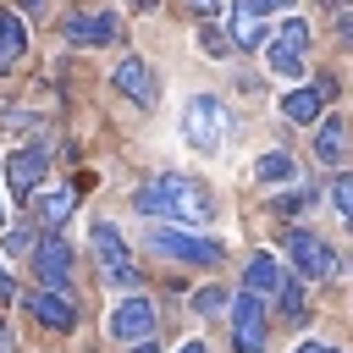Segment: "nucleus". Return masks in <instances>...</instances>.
Here are the masks:
<instances>
[{"instance_id": "4be33fe9", "label": "nucleus", "mask_w": 353, "mask_h": 353, "mask_svg": "<svg viewBox=\"0 0 353 353\" xmlns=\"http://www.w3.org/2000/svg\"><path fill=\"white\" fill-rule=\"evenodd\" d=\"M199 44H204V55H210V61H221V55H232V33H221V28H210V22L199 28Z\"/></svg>"}, {"instance_id": "2f4dec72", "label": "nucleus", "mask_w": 353, "mask_h": 353, "mask_svg": "<svg viewBox=\"0 0 353 353\" xmlns=\"http://www.w3.org/2000/svg\"><path fill=\"white\" fill-rule=\"evenodd\" d=\"M176 353H210V347H204V342H182Z\"/></svg>"}, {"instance_id": "f257e3e1", "label": "nucleus", "mask_w": 353, "mask_h": 353, "mask_svg": "<svg viewBox=\"0 0 353 353\" xmlns=\"http://www.w3.org/2000/svg\"><path fill=\"white\" fill-rule=\"evenodd\" d=\"M132 210L165 215V221H182V226H210L215 221V193L199 176H154L149 188L132 193Z\"/></svg>"}, {"instance_id": "5701e85b", "label": "nucleus", "mask_w": 353, "mask_h": 353, "mask_svg": "<svg viewBox=\"0 0 353 353\" xmlns=\"http://www.w3.org/2000/svg\"><path fill=\"white\" fill-rule=\"evenodd\" d=\"M215 309H226V292L221 287H199L193 292V314H215Z\"/></svg>"}, {"instance_id": "20e7f679", "label": "nucleus", "mask_w": 353, "mask_h": 353, "mask_svg": "<svg viewBox=\"0 0 353 353\" xmlns=\"http://www.w3.org/2000/svg\"><path fill=\"white\" fill-rule=\"evenodd\" d=\"M303 50H309V22L287 17L276 28V39H265V66L276 77H303Z\"/></svg>"}, {"instance_id": "72a5a7b5", "label": "nucleus", "mask_w": 353, "mask_h": 353, "mask_svg": "<svg viewBox=\"0 0 353 353\" xmlns=\"http://www.w3.org/2000/svg\"><path fill=\"white\" fill-rule=\"evenodd\" d=\"M22 6H28V11H44V0H22Z\"/></svg>"}, {"instance_id": "2eb2a0df", "label": "nucleus", "mask_w": 353, "mask_h": 353, "mask_svg": "<svg viewBox=\"0 0 353 353\" xmlns=\"http://www.w3.org/2000/svg\"><path fill=\"white\" fill-rule=\"evenodd\" d=\"M281 281H287V276H281V259H276V254H254V259H248V270H243V287H248V292H259V298H276V292H281Z\"/></svg>"}, {"instance_id": "473e14b6", "label": "nucleus", "mask_w": 353, "mask_h": 353, "mask_svg": "<svg viewBox=\"0 0 353 353\" xmlns=\"http://www.w3.org/2000/svg\"><path fill=\"white\" fill-rule=\"evenodd\" d=\"M132 6H138V11H154V0H132Z\"/></svg>"}, {"instance_id": "7c9ffc66", "label": "nucleus", "mask_w": 353, "mask_h": 353, "mask_svg": "<svg viewBox=\"0 0 353 353\" xmlns=\"http://www.w3.org/2000/svg\"><path fill=\"white\" fill-rule=\"evenodd\" d=\"M127 353H160V347H154V342H132Z\"/></svg>"}, {"instance_id": "dca6fc26", "label": "nucleus", "mask_w": 353, "mask_h": 353, "mask_svg": "<svg viewBox=\"0 0 353 353\" xmlns=\"http://www.w3.org/2000/svg\"><path fill=\"white\" fill-rule=\"evenodd\" d=\"M320 110H325V94H320V88H292V94H281V116H287V121H303V127H309Z\"/></svg>"}, {"instance_id": "f704fd0d", "label": "nucleus", "mask_w": 353, "mask_h": 353, "mask_svg": "<svg viewBox=\"0 0 353 353\" xmlns=\"http://www.w3.org/2000/svg\"><path fill=\"white\" fill-rule=\"evenodd\" d=\"M0 226H6V199H0Z\"/></svg>"}, {"instance_id": "cd10ccee", "label": "nucleus", "mask_w": 353, "mask_h": 353, "mask_svg": "<svg viewBox=\"0 0 353 353\" xmlns=\"http://www.w3.org/2000/svg\"><path fill=\"white\" fill-rule=\"evenodd\" d=\"M188 6H193V11H199V17H210V11H221V6H226V0H188Z\"/></svg>"}, {"instance_id": "f3484780", "label": "nucleus", "mask_w": 353, "mask_h": 353, "mask_svg": "<svg viewBox=\"0 0 353 353\" xmlns=\"http://www.w3.org/2000/svg\"><path fill=\"white\" fill-rule=\"evenodd\" d=\"M22 50H28V28H22V17L0 11V72H6V66H17V61H22Z\"/></svg>"}, {"instance_id": "1a4fd4ad", "label": "nucleus", "mask_w": 353, "mask_h": 353, "mask_svg": "<svg viewBox=\"0 0 353 353\" xmlns=\"http://www.w3.org/2000/svg\"><path fill=\"white\" fill-rule=\"evenodd\" d=\"M281 6H292V0H232V44H259L265 39V17L270 11H281Z\"/></svg>"}, {"instance_id": "9b49d317", "label": "nucleus", "mask_w": 353, "mask_h": 353, "mask_svg": "<svg viewBox=\"0 0 353 353\" xmlns=\"http://www.w3.org/2000/svg\"><path fill=\"white\" fill-rule=\"evenodd\" d=\"M22 303H28V314H33L39 325H50V331H72V325H77V309H72L66 292L39 287V292H22Z\"/></svg>"}, {"instance_id": "a211bd4d", "label": "nucleus", "mask_w": 353, "mask_h": 353, "mask_svg": "<svg viewBox=\"0 0 353 353\" xmlns=\"http://www.w3.org/2000/svg\"><path fill=\"white\" fill-rule=\"evenodd\" d=\"M342 149H347V138H342V116H325V121H320V132H314V160L336 165V160H342Z\"/></svg>"}, {"instance_id": "a878e982", "label": "nucleus", "mask_w": 353, "mask_h": 353, "mask_svg": "<svg viewBox=\"0 0 353 353\" xmlns=\"http://www.w3.org/2000/svg\"><path fill=\"white\" fill-rule=\"evenodd\" d=\"M331 199H336V210L353 221V176H336V182H331Z\"/></svg>"}, {"instance_id": "c756f323", "label": "nucleus", "mask_w": 353, "mask_h": 353, "mask_svg": "<svg viewBox=\"0 0 353 353\" xmlns=\"http://www.w3.org/2000/svg\"><path fill=\"white\" fill-rule=\"evenodd\" d=\"M298 353H336V347H325V342H303Z\"/></svg>"}, {"instance_id": "39448f33", "label": "nucleus", "mask_w": 353, "mask_h": 353, "mask_svg": "<svg viewBox=\"0 0 353 353\" xmlns=\"http://www.w3.org/2000/svg\"><path fill=\"white\" fill-rule=\"evenodd\" d=\"M232 342H237V353H265V342H270L265 298H259V292H248V287L232 298Z\"/></svg>"}, {"instance_id": "aec40b11", "label": "nucleus", "mask_w": 353, "mask_h": 353, "mask_svg": "<svg viewBox=\"0 0 353 353\" xmlns=\"http://www.w3.org/2000/svg\"><path fill=\"white\" fill-rule=\"evenodd\" d=\"M39 199V215L50 221V226H61L66 215H72V204H77V182H66V188H55V193H33Z\"/></svg>"}, {"instance_id": "f8f14e48", "label": "nucleus", "mask_w": 353, "mask_h": 353, "mask_svg": "<svg viewBox=\"0 0 353 353\" xmlns=\"http://www.w3.org/2000/svg\"><path fill=\"white\" fill-rule=\"evenodd\" d=\"M110 331L121 342H149L154 336V303L149 298H121L116 314H110Z\"/></svg>"}, {"instance_id": "c85d7f7f", "label": "nucleus", "mask_w": 353, "mask_h": 353, "mask_svg": "<svg viewBox=\"0 0 353 353\" xmlns=\"http://www.w3.org/2000/svg\"><path fill=\"white\" fill-rule=\"evenodd\" d=\"M0 298H17V287H11V276L0 270Z\"/></svg>"}, {"instance_id": "b1692460", "label": "nucleus", "mask_w": 353, "mask_h": 353, "mask_svg": "<svg viewBox=\"0 0 353 353\" xmlns=\"http://www.w3.org/2000/svg\"><path fill=\"white\" fill-rule=\"evenodd\" d=\"M0 248H6V259L28 254V248H33V232H28V226H17V232H6V237H0Z\"/></svg>"}, {"instance_id": "0eeeda50", "label": "nucleus", "mask_w": 353, "mask_h": 353, "mask_svg": "<svg viewBox=\"0 0 353 353\" xmlns=\"http://www.w3.org/2000/svg\"><path fill=\"white\" fill-rule=\"evenodd\" d=\"M287 254H292V265H298V276H303V281H325V276H336V270H342L336 248H331V243H320V237H314V232H303V226H287Z\"/></svg>"}, {"instance_id": "7ed1b4c3", "label": "nucleus", "mask_w": 353, "mask_h": 353, "mask_svg": "<svg viewBox=\"0 0 353 353\" xmlns=\"http://www.w3.org/2000/svg\"><path fill=\"white\" fill-rule=\"evenodd\" d=\"M149 248L165 259H182V265H221L226 259V243L199 237V232H176V226H149Z\"/></svg>"}, {"instance_id": "423d86ee", "label": "nucleus", "mask_w": 353, "mask_h": 353, "mask_svg": "<svg viewBox=\"0 0 353 353\" xmlns=\"http://www.w3.org/2000/svg\"><path fill=\"white\" fill-rule=\"evenodd\" d=\"M88 243H94V259H99L105 281H116V287H132L138 281V265H132V254H127V243H121V232L110 221H94L88 226Z\"/></svg>"}, {"instance_id": "bb28decb", "label": "nucleus", "mask_w": 353, "mask_h": 353, "mask_svg": "<svg viewBox=\"0 0 353 353\" xmlns=\"http://www.w3.org/2000/svg\"><path fill=\"white\" fill-rule=\"evenodd\" d=\"M0 353H17V336H11V325L0 320Z\"/></svg>"}, {"instance_id": "393cba45", "label": "nucleus", "mask_w": 353, "mask_h": 353, "mask_svg": "<svg viewBox=\"0 0 353 353\" xmlns=\"http://www.w3.org/2000/svg\"><path fill=\"white\" fill-rule=\"evenodd\" d=\"M309 204H314V188H298V193H281V199H276V210H281V215H292V210H309Z\"/></svg>"}, {"instance_id": "ddd939ff", "label": "nucleus", "mask_w": 353, "mask_h": 353, "mask_svg": "<svg viewBox=\"0 0 353 353\" xmlns=\"http://www.w3.org/2000/svg\"><path fill=\"white\" fill-rule=\"evenodd\" d=\"M33 265H39V281H44L50 292H66V281H72V248H66L61 237H50V243H39V254H33Z\"/></svg>"}, {"instance_id": "9d476101", "label": "nucleus", "mask_w": 353, "mask_h": 353, "mask_svg": "<svg viewBox=\"0 0 353 353\" xmlns=\"http://www.w3.org/2000/svg\"><path fill=\"white\" fill-rule=\"evenodd\" d=\"M110 83H116V94H121V99H132L138 110H154V99H160V94H154V72H149L138 55H127V61L110 72Z\"/></svg>"}, {"instance_id": "6ab92c4d", "label": "nucleus", "mask_w": 353, "mask_h": 353, "mask_svg": "<svg viewBox=\"0 0 353 353\" xmlns=\"http://www.w3.org/2000/svg\"><path fill=\"white\" fill-rule=\"evenodd\" d=\"M254 176H259L265 188H281V182H292V154H287V149H270V154H259V160H254Z\"/></svg>"}, {"instance_id": "6e6552de", "label": "nucleus", "mask_w": 353, "mask_h": 353, "mask_svg": "<svg viewBox=\"0 0 353 353\" xmlns=\"http://www.w3.org/2000/svg\"><path fill=\"white\" fill-rule=\"evenodd\" d=\"M39 182H44V149L39 143L33 149H11L6 154V188H11V199H33Z\"/></svg>"}, {"instance_id": "f03ea898", "label": "nucleus", "mask_w": 353, "mask_h": 353, "mask_svg": "<svg viewBox=\"0 0 353 353\" xmlns=\"http://www.w3.org/2000/svg\"><path fill=\"white\" fill-rule=\"evenodd\" d=\"M182 138H188V149H199V154H221L226 149V138H232V110L215 99V94H193L188 105H182Z\"/></svg>"}, {"instance_id": "412c9836", "label": "nucleus", "mask_w": 353, "mask_h": 353, "mask_svg": "<svg viewBox=\"0 0 353 353\" xmlns=\"http://www.w3.org/2000/svg\"><path fill=\"white\" fill-rule=\"evenodd\" d=\"M276 298H281V320H287V325H303V287H298V281H281Z\"/></svg>"}, {"instance_id": "4468645a", "label": "nucleus", "mask_w": 353, "mask_h": 353, "mask_svg": "<svg viewBox=\"0 0 353 353\" xmlns=\"http://www.w3.org/2000/svg\"><path fill=\"white\" fill-rule=\"evenodd\" d=\"M66 39H72V44H116V39H121V22H116L110 11L72 17V22H66Z\"/></svg>"}]
</instances>
